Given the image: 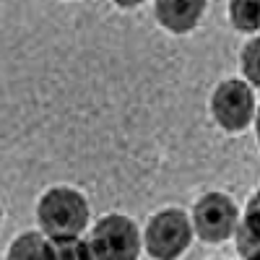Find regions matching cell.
Returning a JSON list of instances; mask_svg holds the SVG:
<instances>
[{"label": "cell", "mask_w": 260, "mask_h": 260, "mask_svg": "<svg viewBox=\"0 0 260 260\" xmlns=\"http://www.w3.org/2000/svg\"><path fill=\"white\" fill-rule=\"evenodd\" d=\"M86 247H89V260H138L141 232L127 216L107 213L94 224Z\"/></svg>", "instance_id": "obj_2"}, {"label": "cell", "mask_w": 260, "mask_h": 260, "mask_svg": "<svg viewBox=\"0 0 260 260\" xmlns=\"http://www.w3.org/2000/svg\"><path fill=\"white\" fill-rule=\"evenodd\" d=\"M229 16H232V24L240 31H257V3L237 0V3L229 6Z\"/></svg>", "instance_id": "obj_10"}, {"label": "cell", "mask_w": 260, "mask_h": 260, "mask_svg": "<svg viewBox=\"0 0 260 260\" xmlns=\"http://www.w3.org/2000/svg\"><path fill=\"white\" fill-rule=\"evenodd\" d=\"M257 55H260V42L257 39H250L247 47L242 50V71H245V78L257 86L260 83V68H257ZM247 83V86H250Z\"/></svg>", "instance_id": "obj_11"}, {"label": "cell", "mask_w": 260, "mask_h": 260, "mask_svg": "<svg viewBox=\"0 0 260 260\" xmlns=\"http://www.w3.org/2000/svg\"><path fill=\"white\" fill-rule=\"evenodd\" d=\"M240 211L224 192H206L192 208V226L206 242H224L237 232Z\"/></svg>", "instance_id": "obj_4"}, {"label": "cell", "mask_w": 260, "mask_h": 260, "mask_svg": "<svg viewBox=\"0 0 260 260\" xmlns=\"http://www.w3.org/2000/svg\"><path fill=\"white\" fill-rule=\"evenodd\" d=\"M0 221H3V211H0Z\"/></svg>", "instance_id": "obj_12"}, {"label": "cell", "mask_w": 260, "mask_h": 260, "mask_svg": "<svg viewBox=\"0 0 260 260\" xmlns=\"http://www.w3.org/2000/svg\"><path fill=\"white\" fill-rule=\"evenodd\" d=\"M237 252L245 260H260V229H257V195L250 201L245 221L237 224Z\"/></svg>", "instance_id": "obj_7"}, {"label": "cell", "mask_w": 260, "mask_h": 260, "mask_svg": "<svg viewBox=\"0 0 260 260\" xmlns=\"http://www.w3.org/2000/svg\"><path fill=\"white\" fill-rule=\"evenodd\" d=\"M211 112L213 120L229 133L245 130L255 115V94L245 81H237V78L224 81L216 86L211 96Z\"/></svg>", "instance_id": "obj_5"}, {"label": "cell", "mask_w": 260, "mask_h": 260, "mask_svg": "<svg viewBox=\"0 0 260 260\" xmlns=\"http://www.w3.org/2000/svg\"><path fill=\"white\" fill-rule=\"evenodd\" d=\"M47 260H89V247L81 237L47 240Z\"/></svg>", "instance_id": "obj_9"}, {"label": "cell", "mask_w": 260, "mask_h": 260, "mask_svg": "<svg viewBox=\"0 0 260 260\" xmlns=\"http://www.w3.org/2000/svg\"><path fill=\"white\" fill-rule=\"evenodd\" d=\"M89 203L73 187H50L37 203V221L42 234L55 237H81L89 226Z\"/></svg>", "instance_id": "obj_1"}, {"label": "cell", "mask_w": 260, "mask_h": 260, "mask_svg": "<svg viewBox=\"0 0 260 260\" xmlns=\"http://www.w3.org/2000/svg\"><path fill=\"white\" fill-rule=\"evenodd\" d=\"M192 242V224L180 208L159 211L148 219L143 232L146 252L154 260H177Z\"/></svg>", "instance_id": "obj_3"}, {"label": "cell", "mask_w": 260, "mask_h": 260, "mask_svg": "<svg viewBox=\"0 0 260 260\" xmlns=\"http://www.w3.org/2000/svg\"><path fill=\"white\" fill-rule=\"evenodd\" d=\"M156 11V21L169 29L172 34H187L198 26V21L206 11V3L201 0H159L154 6Z\"/></svg>", "instance_id": "obj_6"}, {"label": "cell", "mask_w": 260, "mask_h": 260, "mask_svg": "<svg viewBox=\"0 0 260 260\" xmlns=\"http://www.w3.org/2000/svg\"><path fill=\"white\" fill-rule=\"evenodd\" d=\"M6 260H47V240L39 232H24L11 242Z\"/></svg>", "instance_id": "obj_8"}]
</instances>
